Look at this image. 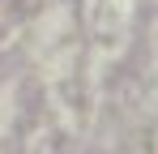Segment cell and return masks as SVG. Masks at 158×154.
I'll return each instance as SVG.
<instances>
[]
</instances>
